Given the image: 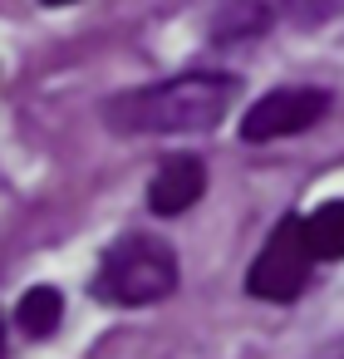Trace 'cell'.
I'll use <instances>...</instances> for the list:
<instances>
[{
	"label": "cell",
	"mask_w": 344,
	"mask_h": 359,
	"mask_svg": "<svg viewBox=\"0 0 344 359\" xmlns=\"http://www.w3.org/2000/svg\"><path fill=\"white\" fill-rule=\"evenodd\" d=\"M45 6H69V0H45Z\"/></svg>",
	"instance_id": "9c48e42d"
},
{
	"label": "cell",
	"mask_w": 344,
	"mask_h": 359,
	"mask_svg": "<svg viewBox=\"0 0 344 359\" xmlns=\"http://www.w3.org/2000/svg\"><path fill=\"white\" fill-rule=\"evenodd\" d=\"M0 354H6V330H0Z\"/></svg>",
	"instance_id": "30bf717a"
},
{
	"label": "cell",
	"mask_w": 344,
	"mask_h": 359,
	"mask_svg": "<svg viewBox=\"0 0 344 359\" xmlns=\"http://www.w3.org/2000/svg\"><path fill=\"white\" fill-rule=\"evenodd\" d=\"M15 320H20V330H25L30 339H50V334L60 330V320H64V295H60L55 285H35V290L20 295Z\"/></svg>",
	"instance_id": "8992f818"
},
{
	"label": "cell",
	"mask_w": 344,
	"mask_h": 359,
	"mask_svg": "<svg viewBox=\"0 0 344 359\" xmlns=\"http://www.w3.org/2000/svg\"><path fill=\"white\" fill-rule=\"evenodd\" d=\"M202 192H207V168H202V158H167V163L153 172V182H148V207H153L158 217H177V212L197 207Z\"/></svg>",
	"instance_id": "5b68a950"
},
{
	"label": "cell",
	"mask_w": 344,
	"mask_h": 359,
	"mask_svg": "<svg viewBox=\"0 0 344 359\" xmlns=\"http://www.w3.org/2000/svg\"><path fill=\"white\" fill-rule=\"evenodd\" d=\"M305 241H310L315 261H339L344 256V202H324L305 222Z\"/></svg>",
	"instance_id": "52a82bcc"
},
{
	"label": "cell",
	"mask_w": 344,
	"mask_h": 359,
	"mask_svg": "<svg viewBox=\"0 0 344 359\" xmlns=\"http://www.w3.org/2000/svg\"><path fill=\"white\" fill-rule=\"evenodd\" d=\"M310 241H305V222L300 217H280V226L270 231V241L261 246V256L251 261V276H246V290L256 300H295L305 285H310Z\"/></svg>",
	"instance_id": "3957f363"
},
{
	"label": "cell",
	"mask_w": 344,
	"mask_h": 359,
	"mask_svg": "<svg viewBox=\"0 0 344 359\" xmlns=\"http://www.w3.org/2000/svg\"><path fill=\"white\" fill-rule=\"evenodd\" d=\"M329 109V94L324 89H310V84H295V89H270L266 99H256L241 118V138L246 143H270V138H290V133H305L324 118Z\"/></svg>",
	"instance_id": "277c9868"
},
{
	"label": "cell",
	"mask_w": 344,
	"mask_h": 359,
	"mask_svg": "<svg viewBox=\"0 0 344 359\" xmlns=\"http://www.w3.org/2000/svg\"><path fill=\"white\" fill-rule=\"evenodd\" d=\"M172 285H177V256H172V246L158 241V236H123L104 256L94 295L113 300V305H153V300L172 295Z\"/></svg>",
	"instance_id": "7a4b0ae2"
},
{
	"label": "cell",
	"mask_w": 344,
	"mask_h": 359,
	"mask_svg": "<svg viewBox=\"0 0 344 359\" xmlns=\"http://www.w3.org/2000/svg\"><path fill=\"white\" fill-rule=\"evenodd\" d=\"M231 99H236L231 74H177V79L153 84V89L123 94L109 109V118L118 128H133V133H192V128L221 123Z\"/></svg>",
	"instance_id": "6da1fadb"
},
{
	"label": "cell",
	"mask_w": 344,
	"mask_h": 359,
	"mask_svg": "<svg viewBox=\"0 0 344 359\" xmlns=\"http://www.w3.org/2000/svg\"><path fill=\"white\" fill-rule=\"evenodd\" d=\"M280 6H285V15L295 25H324L339 11V0H280Z\"/></svg>",
	"instance_id": "ba28073f"
}]
</instances>
